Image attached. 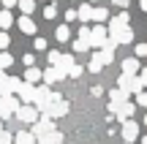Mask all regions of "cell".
Instances as JSON below:
<instances>
[{
    "label": "cell",
    "mask_w": 147,
    "mask_h": 144,
    "mask_svg": "<svg viewBox=\"0 0 147 144\" xmlns=\"http://www.w3.org/2000/svg\"><path fill=\"white\" fill-rule=\"evenodd\" d=\"M139 8H142V11H147V0H139Z\"/></svg>",
    "instance_id": "43"
},
{
    "label": "cell",
    "mask_w": 147,
    "mask_h": 144,
    "mask_svg": "<svg viewBox=\"0 0 147 144\" xmlns=\"http://www.w3.org/2000/svg\"><path fill=\"white\" fill-rule=\"evenodd\" d=\"M44 16H47V19H55V16H57V8H55V5H47V8H44Z\"/></svg>",
    "instance_id": "30"
},
{
    "label": "cell",
    "mask_w": 147,
    "mask_h": 144,
    "mask_svg": "<svg viewBox=\"0 0 147 144\" xmlns=\"http://www.w3.org/2000/svg\"><path fill=\"white\" fill-rule=\"evenodd\" d=\"M139 79H142V84L147 87V68H142V71H139Z\"/></svg>",
    "instance_id": "39"
},
{
    "label": "cell",
    "mask_w": 147,
    "mask_h": 144,
    "mask_svg": "<svg viewBox=\"0 0 147 144\" xmlns=\"http://www.w3.org/2000/svg\"><path fill=\"white\" fill-rule=\"evenodd\" d=\"M19 106H22V103L16 101L14 95H0V120H8L11 114H16Z\"/></svg>",
    "instance_id": "4"
},
{
    "label": "cell",
    "mask_w": 147,
    "mask_h": 144,
    "mask_svg": "<svg viewBox=\"0 0 147 144\" xmlns=\"http://www.w3.org/2000/svg\"><path fill=\"white\" fill-rule=\"evenodd\" d=\"M41 79H44V71H38L36 65L25 71V82H27V84H38V82H41Z\"/></svg>",
    "instance_id": "13"
},
{
    "label": "cell",
    "mask_w": 147,
    "mask_h": 144,
    "mask_svg": "<svg viewBox=\"0 0 147 144\" xmlns=\"http://www.w3.org/2000/svg\"><path fill=\"white\" fill-rule=\"evenodd\" d=\"M112 3H115V5H120V8H125V5H128V0H112Z\"/></svg>",
    "instance_id": "42"
},
{
    "label": "cell",
    "mask_w": 147,
    "mask_h": 144,
    "mask_svg": "<svg viewBox=\"0 0 147 144\" xmlns=\"http://www.w3.org/2000/svg\"><path fill=\"white\" fill-rule=\"evenodd\" d=\"M5 82H8V76H5V71H0V90L5 87Z\"/></svg>",
    "instance_id": "41"
},
{
    "label": "cell",
    "mask_w": 147,
    "mask_h": 144,
    "mask_svg": "<svg viewBox=\"0 0 147 144\" xmlns=\"http://www.w3.org/2000/svg\"><path fill=\"white\" fill-rule=\"evenodd\" d=\"M60 57H63L60 52H49V65H60Z\"/></svg>",
    "instance_id": "31"
},
{
    "label": "cell",
    "mask_w": 147,
    "mask_h": 144,
    "mask_svg": "<svg viewBox=\"0 0 147 144\" xmlns=\"http://www.w3.org/2000/svg\"><path fill=\"white\" fill-rule=\"evenodd\" d=\"M44 114H49V117H63V114H68V101H63L60 98V92H52V103H49V109Z\"/></svg>",
    "instance_id": "3"
},
{
    "label": "cell",
    "mask_w": 147,
    "mask_h": 144,
    "mask_svg": "<svg viewBox=\"0 0 147 144\" xmlns=\"http://www.w3.org/2000/svg\"><path fill=\"white\" fill-rule=\"evenodd\" d=\"M36 92H38L36 84H27V82H22V87H19V92H16V95L22 98V103H36Z\"/></svg>",
    "instance_id": "9"
},
{
    "label": "cell",
    "mask_w": 147,
    "mask_h": 144,
    "mask_svg": "<svg viewBox=\"0 0 147 144\" xmlns=\"http://www.w3.org/2000/svg\"><path fill=\"white\" fill-rule=\"evenodd\" d=\"M33 46H36V52H44V49H47V41H44V38H36Z\"/></svg>",
    "instance_id": "33"
},
{
    "label": "cell",
    "mask_w": 147,
    "mask_h": 144,
    "mask_svg": "<svg viewBox=\"0 0 147 144\" xmlns=\"http://www.w3.org/2000/svg\"><path fill=\"white\" fill-rule=\"evenodd\" d=\"M0 144H14V136H11L8 131H3V133H0Z\"/></svg>",
    "instance_id": "32"
},
{
    "label": "cell",
    "mask_w": 147,
    "mask_h": 144,
    "mask_svg": "<svg viewBox=\"0 0 147 144\" xmlns=\"http://www.w3.org/2000/svg\"><path fill=\"white\" fill-rule=\"evenodd\" d=\"M8 44H11V38L5 35V33H0V52H5V49H8Z\"/></svg>",
    "instance_id": "29"
},
{
    "label": "cell",
    "mask_w": 147,
    "mask_h": 144,
    "mask_svg": "<svg viewBox=\"0 0 147 144\" xmlns=\"http://www.w3.org/2000/svg\"><path fill=\"white\" fill-rule=\"evenodd\" d=\"M144 125H147V114H144Z\"/></svg>",
    "instance_id": "46"
},
{
    "label": "cell",
    "mask_w": 147,
    "mask_h": 144,
    "mask_svg": "<svg viewBox=\"0 0 147 144\" xmlns=\"http://www.w3.org/2000/svg\"><path fill=\"white\" fill-rule=\"evenodd\" d=\"M74 65H76V63H74V54H63V57H60V65H55V68H60L63 74H68Z\"/></svg>",
    "instance_id": "19"
},
{
    "label": "cell",
    "mask_w": 147,
    "mask_h": 144,
    "mask_svg": "<svg viewBox=\"0 0 147 144\" xmlns=\"http://www.w3.org/2000/svg\"><path fill=\"white\" fill-rule=\"evenodd\" d=\"M14 144H38V139L30 133V131H19V133L14 136Z\"/></svg>",
    "instance_id": "14"
},
{
    "label": "cell",
    "mask_w": 147,
    "mask_h": 144,
    "mask_svg": "<svg viewBox=\"0 0 147 144\" xmlns=\"http://www.w3.org/2000/svg\"><path fill=\"white\" fill-rule=\"evenodd\" d=\"M3 5L5 8H14V5H19V0H3Z\"/></svg>",
    "instance_id": "40"
},
{
    "label": "cell",
    "mask_w": 147,
    "mask_h": 144,
    "mask_svg": "<svg viewBox=\"0 0 147 144\" xmlns=\"http://www.w3.org/2000/svg\"><path fill=\"white\" fill-rule=\"evenodd\" d=\"M68 76H71V79H76V76H82V65H74V68L68 71Z\"/></svg>",
    "instance_id": "35"
},
{
    "label": "cell",
    "mask_w": 147,
    "mask_h": 144,
    "mask_svg": "<svg viewBox=\"0 0 147 144\" xmlns=\"http://www.w3.org/2000/svg\"><path fill=\"white\" fill-rule=\"evenodd\" d=\"M38 144H63V133L60 131H55V133L44 136V139H38Z\"/></svg>",
    "instance_id": "20"
},
{
    "label": "cell",
    "mask_w": 147,
    "mask_h": 144,
    "mask_svg": "<svg viewBox=\"0 0 147 144\" xmlns=\"http://www.w3.org/2000/svg\"><path fill=\"white\" fill-rule=\"evenodd\" d=\"M49 103H52V90H49V84H41V87H38V92H36V103H33V106L44 114L49 109Z\"/></svg>",
    "instance_id": "5"
},
{
    "label": "cell",
    "mask_w": 147,
    "mask_h": 144,
    "mask_svg": "<svg viewBox=\"0 0 147 144\" xmlns=\"http://www.w3.org/2000/svg\"><path fill=\"white\" fill-rule=\"evenodd\" d=\"M136 103H139V106H144V109H147V92H139V95H136Z\"/></svg>",
    "instance_id": "36"
},
{
    "label": "cell",
    "mask_w": 147,
    "mask_h": 144,
    "mask_svg": "<svg viewBox=\"0 0 147 144\" xmlns=\"http://www.w3.org/2000/svg\"><path fill=\"white\" fill-rule=\"evenodd\" d=\"M93 11H95V8H93L90 3H82L76 14H79V19H82V22H90V19H93Z\"/></svg>",
    "instance_id": "18"
},
{
    "label": "cell",
    "mask_w": 147,
    "mask_h": 144,
    "mask_svg": "<svg viewBox=\"0 0 147 144\" xmlns=\"http://www.w3.org/2000/svg\"><path fill=\"white\" fill-rule=\"evenodd\" d=\"M90 3H98V0H90Z\"/></svg>",
    "instance_id": "47"
},
{
    "label": "cell",
    "mask_w": 147,
    "mask_h": 144,
    "mask_svg": "<svg viewBox=\"0 0 147 144\" xmlns=\"http://www.w3.org/2000/svg\"><path fill=\"white\" fill-rule=\"evenodd\" d=\"M11 25H14V16H11V11H0V27H3V30H8Z\"/></svg>",
    "instance_id": "23"
},
{
    "label": "cell",
    "mask_w": 147,
    "mask_h": 144,
    "mask_svg": "<svg viewBox=\"0 0 147 144\" xmlns=\"http://www.w3.org/2000/svg\"><path fill=\"white\" fill-rule=\"evenodd\" d=\"M87 49H90V41H82V38L74 41V52H87Z\"/></svg>",
    "instance_id": "27"
},
{
    "label": "cell",
    "mask_w": 147,
    "mask_h": 144,
    "mask_svg": "<svg viewBox=\"0 0 147 144\" xmlns=\"http://www.w3.org/2000/svg\"><path fill=\"white\" fill-rule=\"evenodd\" d=\"M136 71H139V57H128V60H123V74L136 76Z\"/></svg>",
    "instance_id": "15"
},
{
    "label": "cell",
    "mask_w": 147,
    "mask_h": 144,
    "mask_svg": "<svg viewBox=\"0 0 147 144\" xmlns=\"http://www.w3.org/2000/svg\"><path fill=\"white\" fill-rule=\"evenodd\" d=\"M0 133H3V120H0Z\"/></svg>",
    "instance_id": "45"
},
{
    "label": "cell",
    "mask_w": 147,
    "mask_h": 144,
    "mask_svg": "<svg viewBox=\"0 0 147 144\" xmlns=\"http://www.w3.org/2000/svg\"><path fill=\"white\" fill-rule=\"evenodd\" d=\"M136 136H139V125L134 123V120H128V123H123V139H125V144L136 141Z\"/></svg>",
    "instance_id": "10"
},
{
    "label": "cell",
    "mask_w": 147,
    "mask_h": 144,
    "mask_svg": "<svg viewBox=\"0 0 147 144\" xmlns=\"http://www.w3.org/2000/svg\"><path fill=\"white\" fill-rule=\"evenodd\" d=\"M106 41H109V27L95 25V27H93V35H90V44H93V46L101 52V49L106 46Z\"/></svg>",
    "instance_id": "7"
},
{
    "label": "cell",
    "mask_w": 147,
    "mask_h": 144,
    "mask_svg": "<svg viewBox=\"0 0 147 144\" xmlns=\"http://www.w3.org/2000/svg\"><path fill=\"white\" fill-rule=\"evenodd\" d=\"M36 139H44V136H49V133H55V120L49 117V114H41V120H38L36 125H33V131H30Z\"/></svg>",
    "instance_id": "2"
},
{
    "label": "cell",
    "mask_w": 147,
    "mask_h": 144,
    "mask_svg": "<svg viewBox=\"0 0 147 144\" xmlns=\"http://www.w3.org/2000/svg\"><path fill=\"white\" fill-rule=\"evenodd\" d=\"M11 63H14V57H11L8 52H0V71H5Z\"/></svg>",
    "instance_id": "26"
},
{
    "label": "cell",
    "mask_w": 147,
    "mask_h": 144,
    "mask_svg": "<svg viewBox=\"0 0 147 144\" xmlns=\"http://www.w3.org/2000/svg\"><path fill=\"white\" fill-rule=\"evenodd\" d=\"M142 144H147V136H142Z\"/></svg>",
    "instance_id": "44"
},
{
    "label": "cell",
    "mask_w": 147,
    "mask_h": 144,
    "mask_svg": "<svg viewBox=\"0 0 147 144\" xmlns=\"http://www.w3.org/2000/svg\"><path fill=\"white\" fill-rule=\"evenodd\" d=\"M128 22H131V16H128V11H123V14H117L115 19H109V35H117L120 30H125Z\"/></svg>",
    "instance_id": "8"
},
{
    "label": "cell",
    "mask_w": 147,
    "mask_h": 144,
    "mask_svg": "<svg viewBox=\"0 0 147 144\" xmlns=\"http://www.w3.org/2000/svg\"><path fill=\"white\" fill-rule=\"evenodd\" d=\"M109 38H115L117 44H131L134 41V30H131V27H125V30H120L117 35H109Z\"/></svg>",
    "instance_id": "17"
},
{
    "label": "cell",
    "mask_w": 147,
    "mask_h": 144,
    "mask_svg": "<svg viewBox=\"0 0 147 144\" xmlns=\"http://www.w3.org/2000/svg\"><path fill=\"white\" fill-rule=\"evenodd\" d=\"M22 60H25V65H27V68H33V63H36V57H33V54H25Z\"/></svg>",
    "instance_id": "37"
},
{
    "label": "cell",
    "mask_w": 147,
    "mask_h": 144,
    "mask_svg": "<svg viewBox=\"0 0 147 144\" xmlns=\"http://www.w3.org/2000/svg\"><path fill=\"white\" fill-rule=\"evenodd\" d=\"M55 38H57V41H68V38H71V30H68V25H60L57 30H55Z\"/></svg>",
    "instance_id": "24"
},
{
    "label": "cell",
    "mask_w": 147,
    "mask_h": 144,
    "mask_svg": "<svg viewBox=\"0 0 147 144\" xmlns=\"http://www.w3.org/2000/svg\"><path fill=\"white\" fill-rule=\"evenodd\" d=\"M19 30L27 33V35H33V33H36V22H33L30 16H19Z\"/></svg>",
    "instance_id": "16"
},
{
    "label": "cell",
    "mask_w": 147,
    "mask_h": 144,
    "mask_svg": "<svg viewBox=\"0 0 147 144\" xmlns=\"http://www.w3.org/2000/svg\"><path fill=\"white\" fill-rule=\"evenodd\" d=\"M106 19H109V11H106V8H95V11H93V22H98V25H104Z\"/></svg>",
    "instance_id": "25"
},
{
    "label": "cell",
    "mask_w": 147,
    "mask_h": 144,
    "mask_svg": "<svg viewBox=\"0 0 147 144\" xmlns=\"http://www.w3.org/2000/svg\"><path fill=\"white\" fill-rule=\"evenodd\" d=\"M101 60H104V65H109L112 60H115V52H112V49H101Z\"/></svg>",
    "instance_id": "28"
},
{
    "label": "cell",
    "mask_w": 147,
    "mask_h": 144,
    "mask_svg": "<svg viewBox=\"0 0 147 144\" xmlns=\"http://www.w3.org/2000/svg\"><path fill=\"white\" fill-rule=\"evenodd\" d=\"M90 71H93V74H98L101 68H104V60H101V52H95L93 54V60H90V65H87Z\"/></svg>",
    "instance_id": "21"
},
{
    "label": "cell",
    "mask_w": 147,
    "mask_h": 144,
    "mask_svg": "<svg viewBox=\"0 0 147 144\" xmlns=\"http://www.w3.org/2000/svg\"><path fill=\"white\" fill-rule=\"evenodd\" d=\"M19 11L25 16H30L33 11H36V0H19Z\"/></svg>",
    "instance_id": "22"
},
{
    "label": "cell",
    "mask_w": 147,
    "mask_h": 144,
    "mask_svg": "<svg viewBox=\"0 0 147 144\" xmlns=\"http://www.w3.org/2000/svg\"><path fill=\"white\" fill-rule=\"evenodd\" d=\"M68 74H63L60 68H55V65H49L47 71H44V84H55V82H60V79H65Z\"/></svg>",
    "instance_id": "11"
},
{
    "label": "cell",
    "mask_w": 147,
    "mask_h": 144,
    "mask_svg": "<svg viewBox=\"0 0 147 144\" xmlns=\"http://www.w3.org/2000/svg\"><path fill=\"white\" fill-rule=\"evenodd\" d=\"M74 19H79L76 11H65V22H74Z\"/></svg>",
    "instance_id": "38"
},
{
    "label": "cell",
    "mask_w": 147,
    "mask_h": 144,
    "mask_svg": "<svg viewBox=\"0 0 147 144\" xmlns=\"http://www.w3.org/2000/svg\"><path fill=\"white\" fill-rule=\"evenodd\" d=\"M16 120H19V123H33L36 125L38 123V109L33 106V103H22V106L16 109Z\"/></svg>",
    "instance_id": "6"
},
{
    "label": "cell",
    "mask_w": 147,
    "mask_h": 144,
    "mask_svg": "<svg viewBox=\"0 0 147 144\" xmlns=\"http://www.w3.org/2000/svg\"><path fill=\"white\" fill-rule=\"evenodd\" d=\"M136 57H147V44H136Z\"/></svg>",
    "instance_id": "34"
},
{
    "label": "cell",
    "mask_w": 147,
    "mask_h": 144,
    "mask_svg": "<svg viewBox=\"0 0 147 144\" xmlns=\"http://www.w3.org/2000/svg\"><path fill=\"white\" fill-rule=\"evenodd\" d=\"M117 87H120V90H125L128 95H139V92H144L142 90V79H139V76H131V74H120V79H117Z\"/></svg>",
    "instance_id": "1"
},
{
    "label": "cell",
    "mask_w": 147,
    "mask_h": 144,
    "mask_svg": "<svg viewBox=\"0 0 147 144\" xmlns=\"http://www.w3.org/2000/svg\"><path fill=\"white\" fill-rule=\"evenodd\" d=\"M134 109H136L134 103H123V106L115 112V117L120 120V123H128V120H131V114H134Z\"/></svg>",
    "instance_id": "12"
}]
</instances>
